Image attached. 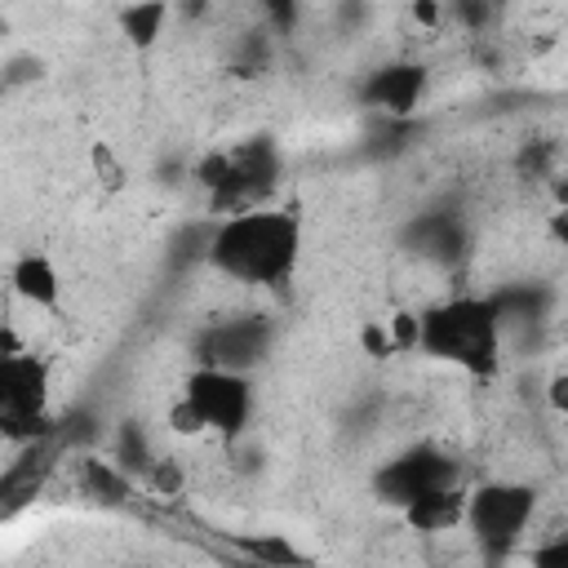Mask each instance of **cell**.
I'll return each mask as SVG.
<instances>
[{"mask_svg": "<svg viewBox=\"0 0 568 568\" xmlns=\"http://www.w3.org/2000/svg\"><path fill=\"white\" fill-rule=\"evenodd\" d=\"M546 404H550V413H555V417H564V422H568V368H564V373H555V377L546 382Z\"/></svg>", "mask_w": 568, "mask_h": 568, "instance_id": "19", "label": "cell"}, {"mask_svg": "<svg viewBox=\"0 0 568 568\" xmlns=\"http://www.w3.org/2000/svg\"><path fill=\"white\" fill-rule=\"evenodd\" d=\"M146 484H151L155 493H169V497H173V493L186 484V475H182V466H178L173 457H155V466L146 470Z\"/></svg>", "mask_w": 568, "mask_h": 568, "instance_id": "18", "label": "cell"}, {"mask_svg": "<svg viewBox=\"0 0 568 568\" xmlns=\"http://www.w3.org/2000/svg\"><path fill=\"white\" fill-rule=\"evenodd\" d=\"M497 4H501V0H453V18H457L466 31H484V27L497 18Z\"/></svg>", "mask_w": 568, "mask_h": 568, "instance_id": "16", "label": "cell"}, {"mask_svg": "<svg viewBox=\"0 0 568 568\" xmlns=\"http://www.w3.org/2000/svg\"><path fill=\"white\" fill-rule=\"evenodd\" d=\"M550 200L555 204H568V173H555L550 178Z\"/></svg>", "mask_w": 568, "mask_h": 568, "instance_id": "23", "label": "cell"}, {"mask_svg": "<svg viewBox=\"0 0 568 568\" xmlns=\"http://www.w3.org/2000/svg\"><path fill=\"white\" fill-rule=\"evenodd\" d=\"M133 479H146V470L155 466V457H151V448H146V439H142V430L129 422V426H120V435H115V453H111Z\"/></svg>", "mask_w": 568, "mask_h": 568, "instance_id": "12", "label": "cell"}, {"mask_svg": "<svg viewBox=\"0 0 568 568\" xmlns=\"http://www.w3.org/2000/svg\"><path fill=\"white\" fill-rule=\"evenodd\" d=\"M44 408H49V364L36 351H18L0 359V426L18 439L44 435Z\"/></svg>", "mask_w": 568, "mask_h": 568, "instance_id": "4", "label": "cell"}, {"mask_svg": "<svg viewBox=\"0 0 568 568\" xmlns=\"http://www.w3.org/2000/svg\"><path fill=\"white\" fill-rule=\"evenodd\" d=\"M466 497H470V488H462V484H439V488H426V493H417L413 501H404L399 515H404V524H408L413 532H422V537L457 532V528L466 524Z\"/></svg>", "mask_w": 568, "mask_h": 568, "instance_id": "8", "label": "cell"}, {"mask_svg": "<svg viewBox=\"0 0 568 568\" xmlns=\"http://www.w3.org/2000/svg\"><path fill=\"white\" fill-rule=\"evenodd\" d=\"M422 333H417V351L453 364L462 373L488 377L501 359V302L493 293H457L444 302H430L426 311H417Z\"/></svg>", "mask_w": 568, "mask_h": 568, "instance_id": "2", "label": "cell"}, {"mask_svg": "<svg viewBox=\"0 0 568 568\" xmlns=\"http://www.w3.org/2000/svg\"><path fill=\"white\" fill-rule=\"evenodd\" d=\"M240 550H244L248 559H262V564H306V559H311V555H306V550H297L284 532L248 537V541H240Z\"/></svg>", "mask_w": 568, "mask_h": 568, "instance_id": "13", "label": "cell"}, {"mask_svg": "<svg viewBox=\"0 0 568 568\" xmlns=\"http://www.w3.org/2000/svg\"><path fill=\"white\" fill-rule=\"evenodd\" d=\"M115 22L133 49H155L169 27V0H129V4H120Z\"/></svg>", "mask_w": 568, "mask_h": 568, "instance_id": "11", "label": "cell"}, {"mask_svg": "<svg viewBox=\"0 0 568 568\" xmlns=\"http://www.w3.org/2000/svg\"><path fill=\"white\" fill-rule=\"evenodd\" d=\"M426 84H430V75H426V62L399 58V62H386V67H377V71L364 80L359 98H364V106H373V111H386V115L404 120V115H413V111L422 106V93H426Z\"/></svg>", "mask_w": 568, "mask_h": 568, "instance_id": "7", "label": "cell"}, {"mask_svg": "<svg viewBox=\"0 0 568 568\" xmlns=\"http://www.w3.org/2000/svg\"><path fill=\"white\" fill-rule=\"evenodd\" d=\"M537 515V488L519 479H488L466 497V532L484 555H506L524 541Z\"/></svg>", "mask_w": 568, "mask_h": 568, "instance_id": "3", "label": "cell"}, {"mask_svg": "<svg viewBox=\"0 0 568 568\" xmlns=\"http://www.w3.org/2000/svg\"><path fill=\"white\" fill-rule=\"evenodd\" d=\"M182 395L195 399V408L204 413L209 430L222 439H240L248 417H253V382L240 368L226 364H200L186 373Z\"/></svg>", "mask_w": 568, "mask_h": 568, "instance_id": "5", "label": "cell"}, {"mask_svg": "<svg viewBox=\"0 0 568 568\" xmlns=\"http://www.w3.org/2000/svg\"><path fill=\"white\" fill-rule=\"evenodd\" d=\"M528 559L537 568H568V528L564 532H546V541H537L528 550Z\"/></svg>", "mask_w": 568, "mask_h": 568, "instance_id": "17", "label": "cell"}, {"mask_svg": "<svg viewBox=\"0 0 568 568\" xmlns=\"http://www.w3.org/2000/svg\"><path fill=\"white\" fill-rule=\"evenodd\" d=\"M9 288L27 306H36V311H58L62 306V275H58V266H53L49 253H36V248L22 253L9 266Z\"/></svg>", "mask_w": 568, "mask_h": 568, "instance_id": "9", "label": "cell"}, {"mask_svg": "<svg viewBox=\"0 0 568 568\" xmlns=\"http://www.w3.org/2000/svg\"><path fill=\"white\" fill-rule=\"evenodd\" d=\"M297 257H302V217L288 209L226 213L204 244V262L217 275L253 288L288 284L297 271Z\"/></svg>", "mask_w": 568, "mask_h": 568, "instance_id": "1", "label": "cell"}, {"mask_svg": "<svg viewBox=\"0 0 568 568\" xmlns=\"http://www.w3.org/2000/svg\"><path fill=\"white\" fill-rule=\"evenodd\" d=\"M373 484H377V497H382V501L404 506V501H413V497L426 493V488L462 484V470H457L453 457H444V453H435V448H408V453H399L395 462H386Z\"/></svg>", "mask_w": 568, "mask_h": 568, "instance_id": "6", "label": "cell"}, {"mask_svg": "<svg viewBox=\"0 0 568 568\" xmlns=\"http://www.w3.org/2000/svg\"><path fill=\"white\" fill-rule=\"evenodd\" d=\"M413 18L435 31V27L444 22V4H439V0H413Z\"/></svg>", "mask_w": 568, "mask_h": 568, "instance_id": "21", "label": "cell"}, {"mask_svg": "<svg viewBox=\"0 0 568 568\" xmlns=\"http://www.w3.org/2000/svg\"><path fill=\"white\" fill-rule=\"evenodd\" d=\"M262 9L275 18V27H293L297 22V0H262Z\"/></svg>", "mask_w": 568, "mask_h": 568, "instance_id": "22", "label": "cell"}, {"mask_svg": "<svg viewBox=\"0 0 568 568\" xmlns=\"http://www.w3.org/2000/svg\"><path fill=\"white\" fill-rule=\"evenodd\" d=\"M80 493L93 501L120 506L133 493V475L115 457H80Z\"/></svg>", "mask_w": 568, "mask_h": 568, "instance_id": "10", "label": "cell"}, {"mask_svg": "<svg viewBox=\"0 0 568 568\" xmlns=\"http://www.w3.org/2000/svg\"><path fill=\"white\" fill-rule=\"evenodd\" d=\"M89 169H93V178H98V186H102L106 195L124 191V182H129V169H124V160L115 155L111 142H93V146H89Z\"/></svg>", "mask_w": 568, "mask_h": 568, "instance_id": "14", "label": "cell"}, {"mask_svg": "<svg viewBox=\"0 0 568 568\" xmlns=\"http://www.w3.org/2000/svg\"><path fill=\"white\" fill-rule=\"evenodd\" d=\"M546 235H550L559 248H568V204H555V209L546 213Z\"/></svg>", "mask_w": 568, "mask_h": 568, "instance_id": "20", "label": "cell"}, {"mask_svg": "<svg viewBox=\"0 0 568 568\" xmlns=\"http://www.w3.org/2000/svg\"><path fill=\"white\" fill-rule=\"evenodd\" d=\"M169 430H173V435H182V439H195V435H204V430H209V422H204V413L195 408V399H191V395H182V399H173V404H169Z\"/></svg>", "mask_w": 568, "mask_h": 568, "instance_id": "15", "label": "cell"}]
</instances>
